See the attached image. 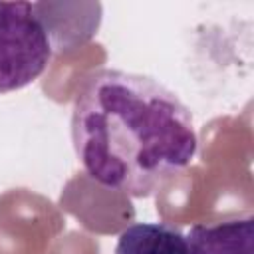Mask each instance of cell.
<instances>
[{"label": "cell", "instance_id": "3957f363", "mask_svg": "<svg viewBox=\"0 0 254 254\" xmlns=\"http://www.w3.org/2000/svg\"><path fill=\"white\" fill-rule=\"evenodd\" d=\"M185 238L187 254H254V218L194 224Z\"/></svg>", "mask_w": 254, "mask_h": 254}, {"label": "cell", "instance_id": "7a4b0ae2", "mask_svg": "<svg viewBox=\"0 0 254 254\" xmlns=\"http://www.w3.org/2000/svg\"><path fill=\"white\" fill-rule=\"evenodd\" d=\"M44 4L0 2V93L16 91L38 79L54 50H60Z\"/></svg>", "mask_w": 254, "mask_h": 254}, {"label": "cell", "instance_id": "277c9868", "mask_svg": "<svg viewBox=\"0 0 254 254\" xmlns=\"http://www.w3.org/2000/svg\"><path fill=\"white\" fill-rule=\"evenodd\" d=\"M115 254H187V238L165 222H133L117 236Z\"/></svg>", "mask_w": 254, "mask_h": 254}, {"label": "cell", "instance_id": "6da1fadb", "mask_svg": "<svg viewBox=\"0 0 254 254\" xmlns=\"http://www.w3.org/2000/svg\"><path fill=\"white\" fill-rule=\"evenodd\" d=\"M71 141L99 185L143 198L189 167L198 139L189 107L161 81L121 71L91 73L75 95Z\"/></svg>", "mask_w": 254, "mask_h": 254}]
</instances>
